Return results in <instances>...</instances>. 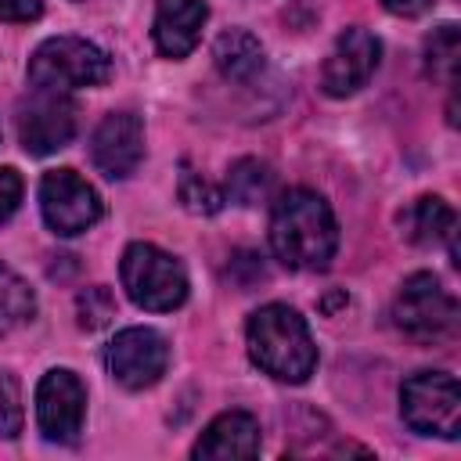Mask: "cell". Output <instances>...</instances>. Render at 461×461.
Instances as JSON below:
<instances>
[{"mask_svg": "<svg viewBox=\"0 0 461 461\" xmlns=\"http://www.w3.org/2000/svg\"><path fill=\"white\" fill-rule=\"evenodd\" d=\"M108 76H112L108 54L79 36H50L29 58V83L36 90L68 94L79 86H97Z\"/></svg>", "mask_w": 461, "mask_h": 461, "instance_id": "cell-3", "label": "cell"}, {"mask_svg": "<svg viewBox=\"0 0 461 461\" xmlns=\"http://www.w3.org/2000/svg\"><path fill=\"white\" fill-rule=\"evenodd\" d=\"M393 14H418V11H425L429 7V0H382Z\"/></svg>", "mask_w": 461, "mask_h": 461, "instance_id": "cell-25", "label": "cell"}, {"mask_svg": "<svg viewBox=\"0 0 461 461\" xmlns=\"http://www.w3.org/2000/svg\"><path fill=\"white\" fill-rule=\"evenodd\" d=\"M169 346L151 328H122L108 346V371L126 389H148L166 375Z\"/></svg>", "mask_w": 461, "mask_h": 461, "instance_id": "cell-10", "label": "cell"}, {"mask_svg": "<svg viewBox=\"0 0 461 461\" xmlns=\"http://www.w3.org/2000/svg\"><path fill=\"white\" fill-rule=\"evenodd\" d=\"M86 389L68 367H54L36 385V421L50 443H76L83 429Z\"/></svg>", "mask_w": 461, "mask_h": 461, "instance_id": "cell-9", "label": "cell"}, {"mask_svg": "<svg viewBox=\"0 0 461 461\" xmlns=\"http://www.w3.org/2000/svg\"><path fill=\"white\" fill-rule=\"evenodd\" d=\"M43 14V0H0L4 22H32Z\"/></svg>", "mask_w": 461, "mask_h": 461, "instance_id": "cell-24", "label": "cell"}, {"mask_svg": "<svg viewBox=\"0 0 461 461\" xmlns=\"http://www.w3.org/2000/svg\"><path fill=\"white\" fill-rule=\"evenodd\" d=\"M400 227H403V238L414 245L450 241V256H454V209L443 198H432V194L418 198L411 209H403Z\"/></svg>", "mask_w": 461, "mask_h": 461, "instance_id": "cell-15", "label": "cell"}, {"mask_svg": "<svg viewBox=\"0 0 461 461\" xmlns=\"http://www.w3.org/2000/svg\"><path fill=\"white\" fill-rule=\"evenodd\" d=\"M90 158L112 180L130 176L140 166V158H144V126H140V119L133 112H112V115H104L101 126L94 130Z\"/></svg>", "mask_w": 461, "mask_h": 461, "instance_id": "cell-12", "label": "cell"}, {"mask_svg": "<svg viewBox=\"0 0 461 461\" xmlns=\"http://www.w3.org/2000/svg\"><path fill=\"white\" fill-rule=\"evenodd\" d=\"M122 288L126 295L140 306V310H155V313H166V310H176L184 299H187V274L184 267L148 245V241H133L126 252H122Z\"/></svg>", "mask_w": 461, "mask_h": 461, "instance_id": "cell-4", "label": "cell"}, {"mask_svg": "<svg viewBox=\"0 0 461 461\" xmlns=\"http://www.w3.org/2000/svg\"><path fill=\"white\" fill-rule=\"evenodd\" d=\"M270 249L292 270H324L339 249V227L317 191L292 187L270 209Z\"/></svg>", "mask_w": 461, "mask_h": 461, "instance_id": "cell-1", "label": "cell"}, {"mask_svg": "<svg viewBox=\"0 0 461 461\" xmlns=\"http://www.w3.org/2000/svg\"><path fill=\"white\" fill-rule=\"evenodd\" d=\"M180 202L191 209V212H216L220 205H223V194L216 191V187H209L198 173H191V169H184V176H180Z\"/></svg>", "mask_w": 461, "mask_h": 461, "instance_id": "cell-22", "label": "cell"}, {"mask_svg": "<svg viewBox=\"0 0 461 461\" xmlns=\"http://www.w3.org/2000/svg\"><path fill=\"white\" fill-rule=\"evenodd\" d=\"M274 187V173L267 162L259 158H241L234 162L230 176H227V194L238 202V205H259Z\"/></svg>", "mask_w": 461, "mask_h": 461, "instance_id": "cell-18", "label": "cell"}, {"mask_svg": "<svg viewBox=\"0 0 461 461\" xmlns=\"http://www.w3.org/2000/svg\"><path fill=\"white\" fill-rule=\"evenodd\" d=\"M76 133V104L68 94L36 90L18 104V137L29 155H50Z\"/></svg>", "mask_w": 461, "mask_h": 461, "instance_id": "cell-8", "label": "cell"}, {"mask_svg": "<svg viewBox=\"0 0 461 461\" xmlns=\"http://www.w3.org/2000/svg\"><path fill=\"white\" fill-rule=\"evenodd\" d=\"M378 54H382V43L367 29H346L324 61V72H321L324 94H331V97L357 94L378 68Z\"/></svg>", "mask_w": 461, "mask_h": 461, "instance_id": "cell-11", "label": "cell"}, {"mask_svg": "<svg viewBox=\"0 0 461 461\" xmlns=\"http://www.w3.org/2000/svg\"><path fill=\"white\" fill-rule=\"evenodd\" d=\"M194 457H256L259 454V425L245 411H227L205 425L198 436Z\"/></svg>", "mask_w": 461, "mask_h": 461, "instance_id": "cell-14", "label": "cell"}, {"mask_svg": "<svg viewBox=\"0 0 461 461\" xmlns=\"http://www.w3.org/2000/svg\"><path fill=\"white\" fill-rule=\"evenodd\" d=\"M400 414L421 436L457 439L461 429V389L447 371H418L400 389Z\"/></svg>", "mask_w": 461, "mask_h": 461, "instance_id": "cell-6", "label": "cell"}, {"mask_svg": "<svg viewBox=\"0 0 461 461\" xmlns=\"http://www.w3.org/2000/svg\"><path fill=\"white\" fill-rule=\"evenodd\" d=\"M22 432V396L11 371L0 367V439H14Z\"/></svg>", "mask_w": 461, "mask_h": 461, "instance_id": "cell-21", "label": "cell"}, {"mask_svg": "<svg viewBox=\"0 0 461 461\" xmlns=\"http://www.w3.org/2000/svg\"><path fill=\"white\" fill-rule=\"evenodd\" d=\"M457 54H461V40H457V25H439L429 43H425V65L436 79L443 83H454V72H457Z\"/></svg>", "mask_w": 461, "mask_h": 461, "instance_id": "cell-19", "label": "cell"}, {"mask_svg": "<svg viewBox=\"0 0 461 461\" xmlns=\"http://www.w3.org/2000/svg\"><path fill=\"white\" fill-rule=\"evenodd\" d=\"M249 357L259 371L277 382H306L317 367V346L310 339L306 321L285 306L270 303L249 317Z\"/></svg>", "mask_w": 461, "mask_h": 461, "instance_id": "cell-2", "label": "cell"}, {"mask_svg": "<svg viewBox=\"0 0 461 461\" xmlns=\"http://www.w3.org/2000/svg\"><path fill=\"white\" fill-rule=\"evenodd\" d=\"M18 202H22V176L11 166H0V223L11 220Z\"/></svg>", "mask_w": 461, "mask_h": 461, "instance_id": "cell-23", "label": "cell"}, {"mask_svg": "<svg viewBox=\"0 0 461 461\" xmlns=\"http://www.w3.org/2000/svg\"><path fill=\"white\" fill-rule=\"evenodd\" d=\"M393 321L414 342H443L457 331V303L432 274H411L396 292Z\"/></svg>", "mask_w": 461, "mask_h": 461, "instance_id": "cell-5", "label": "cell"}, {"mask_svg": "<svg viewBox=\"0 0 461 461\" xmlns=\"http://www.w3.org/2000/svg\"><path fill=\"white\" fill-rule=\"evenodd\" d=\"M209 18V7L202 0H158L155 7V47L166 58H184L194 50L202 25Z\"/></svg>", "mask_w": 461, "mask_h": 461, "instance_id": "cell-13", "label": "cell"}, {"mask_svg": "<svg viewBox=\"0 0 461 461\" xmlns=\"http://www.w3.org/2000/svg\"><path fill=\"white\" fill-rule=\"evenodd\" d=\"M212 58H216V68H220L227 79H234V83H245V79H252V76L263 68V47H259V40H256L252 32H245V29L223 32V36L216 40V47H212Z\"/></svg>", "mask_w": 461, "mask_h": 461, "instance_id": "cell-16", "label": "cell"}, {"mask_svg": "<svg viewBox=\"0 0 461 461\" xmlns=\"http://www.w3.org/2000/svg\"><path fill=\"white\" fill-rule=\"evenodd\" d=\"M76 313H79V328H86V331L104 328V324L112 321V313H115L112 292H108V288H101V285H94V288L79 292V295H76Z\"/></svg>", "mask_w": 461, "mask_h": 461, "instance_id": "cell-20", "label": "cell"}, {"mask_svg": "<svg viewBox=\"0 0 461 461\" xmlns=\"http://www.w3.org/2000/svg\"><path fill=\"white\" fill-rule=\"evenodd\" d=\"M36 313V295L32 288L11 270L0 263V331H11V328H22L25 321H32Z\"/></svg>", "mask_w": 461, "mask_h": 461, "instance_id": "cell-17", "label": "cell"}, {"mask_svg": "<svg viewBox=\"0 0 461 461\" xmlns=\"http://www.w3.org/2000/svg\"><path fill=\"white\" fill-rule=\"evenodd\" d=\"M40 209L54 234L72 238L83 234L101 220V198L97 191L72 169H54L40 180Z\"/></svg>", "mask_w": 461, "mask_h": 461, "instance_id": "cell-7", "label": "cell"}]
</instances>
